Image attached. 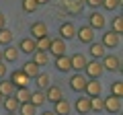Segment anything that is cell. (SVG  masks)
<instances>
[{"label":"cell","instance_id":"obj_9","mask_svg":"<svg viewBox=\"0 0 123 115\" xmlns=\"http://www.w3.org/2000/svg\"><path fill=\"white\" fill-rule=\"evenodd\" d=\"M47 53H51V56H64L66 53V41L62 39H51V43H49V49H47Z\"/></svg>","mask_w":123,"mask_h":115},{"label":"cell","instance_id":"obj_12","mask_svg":"<svg viewBox=\"0 0 123 115\" xmlns=\"http://www.w3.org/2000/svg\"><path fill=\"white\" fill-rule=\"evenodd\" d=\"M105 25H107V21H105V17H103L98 10H94V13L88 17V27H92V29H105Z\"/></svg>","mask_w":123,"mask_h":115},{"label":"cell","instance_id":"obj_29","mask_svg":"<svg viewBox=\"0 0 123 115\" xmlns=\"http://www.w3.org/2000/svg\"><path fill=\"white\" fill-rule=\"evenodd\" d=\"M37 107L31 105V103H21L18 105V115H35Z\"/></svg>","mask_w":123,"mask_h":115},{"label":"cell","instance_id":"obj_33","mask_svg":"<svg viewBox=\"0 0 123 115\" xmlns=\"http://www.w3.org/2000/svg\"><path fill=\"white\" fill-rule=\"evenodd\" d=\"M37 8H39L37 0H23V10L25 13H35Z\"/></svg>","mask_w":123,"mask_h":115},{"label":"cell","instance_id":"obj_13","mask_svg":"<svg viewBox=\"0 0 123 115\" xmlns=\"http://www.w3.org/2000/svg\"><path fill=\"white\" fill-rule=\"evenodd\" d=\"M86 56H82V53H74V56L70 58V66H72V70H76V72H82L84 70V66H86Z\"/></svg>","mask_w":123,"mask_h":115},{"label":"cell","instance_id":"obj_20","mask_svg":"<svg viewBox=\"0 0 123 115\" xmlns=\"http://www.w3.org/2000/svg\"><path fill=\"white\" fill-rule=\"evenodd\" d=\"M14 89H17V86H14L8 78H0V95H2V97H10V95H14Z\"/></svg>","mask_w":123,"mask_h":115},{"label":"cell","instance_id":"obj_27","mask_svg":"<svg viewBox=\"0 0 123 115\" xmlns=\"http://www.w3.org/2000/svg\"><path fill=\"white\" fill-rule=\"evenodd\" d=\"M49 43H51V37H49V35L35 39V47H37V51H47V49H49Z\"/></svg>","mask_w":123,"mask_h":115},{"label":"cell","instance_id":"obj_43","mask_svg":"<svg viewBox=\"0 0 123 115\" xmlns=\"http://www.w3.org/2000/svg\"><path fill=\"white\" fill-rule=\"evenodd\" d=\"M8 115H17V113H8Z\"/></svg>","mask_w":123,"mask_h":115},{"label":"cell","instance_id":"obj_40","mask_svg":"<svg viewBox=\"0 0 123 115\" xmlns=\"http://www.w3.org/2000/svg\"><path fill=\"white\" fill-rule=\"evenodd\" d=\"M41 115H55L53 111H45V113H41Z\"/></svg>","mask_w":123,"mask_h":115},{"label":"cell","instance_id":"obj_24","mask_svg":"<svg viewBox=\"0 0 123 115\" xmlns=\"http://www.w3.org/2000/svg\"><path fill=\"white\" fill-rule=\"evenodd\" d=\"M35 82H37V89H39V90H45V89L49 86L51 80H49V74H47V72H39V74L35 76Z\"/></svg>","mask_w":123,"mask_h":115},{"label":"cell","instance_id":"obj_42","mask_svg":"<svg viewBox=\"0 0 123 115\" xmlns=\"http://www.w3.org/2000/svg\"><path fill=\"white\" fill-rule=\"evenodd\" d=\"M2 99H4V97H2V95H0V105H2Z\"/></svg>","mask_w":123,"mask_h":115},{"label":"cell","instance_id":"obj_38","mask_svg":"<svg viewBox=\"0 0 123 115\" xmlns=\"http://www.w3.org/2000/svg\"><path fill=\"white\" fill-rule=\"evenodd\" d=\"M4 27H6V17L0 13V29H4Z\"/></svg>","mask_w":123,"mask_h":115},{"label":"cell","instance_id":"obj_2","mask_svg":"<svg viewBox=\"0 0 123 115\" xmlns=\"http://www.w3.org/2000/svg\"><path fill=\"white\" fill-rule=\"evenodd\" d=\"M84 72H86L88 78H101V74L105 72V68H103L101 60H92V62H86V66H84Z\"/></svg>","mask_w":123,"mask_h":115},{"label":"cell","instance_id":"obj_17","mask_svg":"<svg viewBox=\"0 0 123 115\" xmlns=\"http://www.w3.org/2000/svg\"><path fill=\"white\" fill-rule=\"evenodd\" d=\"M74 107H76V111H78L80 115L90 113V97H80V99H76Z\"/></svg>","mask_w":123,"mask_h":115},{"label":"cell","instance_id":"obj_39","mask_svg":"<svg viewBox=\"0 0 123 115\" xmlns=\"http://www.w3.org/2000/svg\"><path fill=\"white\" fill-rule=\"evenodd\" d=\"M47 2H49V0H37V4H39V6L41 4H47Z\"/></svg>","mask_w":123,"mask_h":115},{"label":"cell","instance_id":"obj_16","mask_svg":"<svg viewBox=\"0 0 123 115\" xmlns=\"http://www.w3.org/2000/svg\"><path fill=\"white\" fill-rule=\"evenodd\" d=\"M18 51H23V53H33V51H37V47H35V39L33 37H25V39H21V43H18Z\"/></svg>","mask_w":123,"mask_h":115},{"label":"cell","instance_id":"obj_8","mask_svg":"<svg viewBox=\"0 0 123 115\" xmlns=\"http://www.w3.org/2000/svg\"><path fill=\"white\" fill-rule=\"evenodd\" d=\"M8 80L14 84V86H18V89H25L27 84H29L31 78H29L23 70H14V72H10V78H8Z\"/></svg>","mask_w":123,"mask_h":115},{"label":"cell","instance_id":"obj_1","mask_svg":"<svg viewBox=\"0 0 123 115\" xmlns=\"http://www.w3.org/2000/svg\"><path fill=\"white\" fill-rule=\"evenodd\" d=\"M103 109L107 111V113H121V97H113V95H109L107 99H103Z\"/></svg>","mask_w":123,"mask_h":115},{"label":"cell","instance_id":"obj_21","mask_svg":"<svg viewBox=\"0 0 123 115\" xmlns=\"http://www.w3.org/2000/svg\"><path fill=\"white\" fill-rule=\"evenodd\" d=\"M18 49L14 45H6V49H2V62H17Z\"/></svg>","mask_w":123,"mask_h":115},{"label":"cell","instance_id":"obj_32","mask_svg":"<svg viewBox=\"0 0 123 115\" xmlns=\"http://www.w3.org/2000/svg\"><path fill=\"white\" fill-rule=\"evenodd\" d=\"M111 95H113V97H123V82L121 80L111 82Z\"/></svg>","mask_w":123,"mask_h":115},{"label":"cell","instance_id":"obj_31","mask_svg":"<svg viewBox=\"0 0 123 115\" xmlns=\"http://www.w3.org/2000/svg\"><path fill=\"white\" fill-rule=\"evenodd\" d=\"M111 31L119 33V35L123 33V17H115L113 19V23H111Z\"/></svg>","mask_w":123,"mask_h":115},{"label":"cell","instance_id":"obj_23","mask_svg":"<svg viewBox=\"0 0 123 115\" xmlns=\"http://www.w3.org/2000/svg\"><path fill=\"white\" fill-rule=\"evenodd\" d=\"M21 70L25 72V74L29 76V78H35V76L39 74V66H37V64L33 62V60H29V62H25V66H23Z\"/></svg>","mask_w":123,"mask_h":115},{"label":"cell","instance_id":"obj_3","mask_svg":"<svg viewBox=\"0 0 123 115\" xmlns=\"http://www.w3.org/2000/svg\"><path fill=\"white\" fill-rule=\"evenodd\" d=\"M103 68L109 72H121V58L119 56H105L103 58Z\"/></svg>","mask_w":123,"mask_h":115},{"label":"cell","instance_id":"obj_41","mask_svg":"<svg viewBox=\"0 0 123 115\" xmlns=\"http://www.w3.org/2000/svg\"><path fill=\"white\" fill-rule=\"evenodd\" d=\"M0 62H2V49H0Z\"/></svg>","mask_w":123,"mask_h":115},{"label":"cell","instance_id":"obj_36","mask_svg":"<svg viewBox=\"0 0 123 115\" xmlns=\"http://www.w3.org/2000/svg\"><path fill=\"white\" fill-rule=\"evenodd\" d=\"M86 4H88V6H90V8H94V10H97V8H98V6H101V4H103V0H86Z\"/></svg>","mask_w":123,"mask_h":115},{"label":"cell","instance_id":"obj_10","mask_svg":"<svg viewBox=\"0 0 123 115\" xmlns=\"http://www.w3.org/2000/svg\"><path fill=\"white\" fill-rule=\"evenodd\" d=\"M31 35H33V39H39V37L49 35V31H47V25H45L43 21H35L33 25H31Z\"/></svg>","mask_w":123,"mask_h":115},{"label":"cell","instance_id":"obj_30","mask_svg":"<svg viewBox=\"0 0 123 115\" xmlns=\"http://www.w3.org/2000/svg\"><path fill=\"white\" fill-rule=\"evenodd\" d=\"M14 97H17L18 103H29V99H31V90L27 89V86H25V89H18Z\"/></svg>","mask_w":123,"mask_h":115},{"label":"cell","instance_id":"obj_22","mask_svg":"<svg viewBox=\"0 0 123 115\" xmlns=\"http://www.w3.org/2000/svg\"><path fill=\"white\" fill-rule=\"evenodd\" d=\"M53 64H55V68H57L60 72H70V70H72V66H70V58H68L66 53H64V56H57Z\"/></svg>","mask_w":123,"mask_h":115},{"label":"cell","instance_id":"obj_18","mask_svg":"<svg viewBox=\"0 0 123 115\" xmlns=\"http://www.w3.org/2000/svg\"><path fill=\"white\" fill-rule=\"evenodd\" d=\"M90 45V56L94 58V60H103V58L107 56V47L103 43H94V41H92V43H88Z\"/></svg>","mask_w":123,"mask_h":115},{"label":"cell","instance_id":"obj_19","mask_svg":"<svg viewBox=\"0 0 123 115\" xmlns=\"http://www.w3.org/2000/svg\"><path fill=\"white\" fill-rule=\"evenodd\" d=\"M18 105H21V103L17 101V97H14V95H10V97H4V99H2V107H4L8 113H17V111H18Z\"/></svg>","mask_w":123,"mask_h":115},{"label":"cell","instance_id":"obj_25","mask_svg":"<svg viewBox=\"0 0 123 115\" xmlns=\"http://www.w3.org/2000/svg\"><path fill=\"white\" fill-rule=\"evenodd\" d=\"M29 103H31V105H35V107H41L45 103V93H43V90H35V93H31Z\"/></svg>","mask_w":123,"mask_h":115},{"label":"cell","instance_id":"obj_15","mask_svg":"<svg viewBox=\"0 0 123 115\" xmlns=\"http://www.w3.org/2000/svg\"><path fill=\"white\" fill-rule=\"evenodd\" d=\"M60 37L62 39H72V37H76V27H74V23H64V25L60 27Z\"/></svg>","mask_w":123,"mask_h":115},{"label":"cell","instance_id":"obj_14","mask_svg":"<svg viewBox=\"0 0 123 115\" xmlns=\"http://www.w3.org/2000/svg\"><path fill=\"white\" fill-rule=\"evenodd\" d=\"M53 105H55V109H53L55 115H70V111H72V105L68 103V99H64V97H62L60 101H55Z\"/></svg>","mask_w":123,"mask_h":115},{"label":"cell","instance_id":"obj_7","mask_svg":"<svg viewBox=\"0 0 123 115\" xmlns=\"http://www.w3.org/2000/svg\"><path fill=\"white\" fill-rule=\"evenodd\" d=\"M76 37H78L82 43H92L94 41V29L88 25H82L80 29H76Z\"/></svg>","mask_w":123,"mask_h":115},{"label":"cell","instance_id":"obj_26","mask_svg":"<svg viewBox=\"0 0 123 115\" xmlns=\"http://www.w3.org/2000/svg\"><path fill=\"white\" fill-rule=\"evenodd\" d=\"M33 62L37 66H45L49 62V53L47 51H33Z\"/></svg>","mask_w":123,"mask_h":115},{"label":"cell","instance_id":"obj_5","mask_svg":"<svg viewBox=\"0 0 123 115\" xmlns=\"http://www.w3.org/2000/svg\"><path fill=\"white\" fill-rule=\"evenodd\" d=\"M86 80H88V78L82 74V72H76V74H72V78H70V89L76 90V93H84Z\"/></svg>","mask_w":123,"mask_h":115},{"label":"cell","instance_id":"obj_35","mask_svg":"<svg viewBox=\"0 0 123 115\" xmlns=\"http://www.w3.org/2000/svg\"><path fill=\"white\" fill-rule=\"evenodd\" d=\"M103 8H107V10H115V8H119L121 6V0H103Z\"/></svg>","mask_w":123,"mask_h":115},{"label":"cell","instance_id":"obj_6","mask_svg":"<svg viewBox=\"0 0 123 115\" xmlns=\"http://www.w3.org/2000/svg\"><path fill=\"white\" fill-rule=\"evenodd\" d=\"M101 43L105 45L107 49H115L119 43H121V35H119V33H113V31H107V33H103V41Z\"/></svg>","mask_w":123,"mask_h":115},{"label":"cell","instance_id":"obj_34","mask_svg":"<svg viewBox=\"0 0 123 115\" xmlns=\"http://www.w3.org/2000/svg\"><path fill=\"white\" fill-rule=\"evenodd\" d=\"M90 111H103V99L101 97H92L90 99Z\"/></svg>","mask_w":123,"mask_h":115},{"label":"cell","instance_id":"obj_37","mask_svg":"<svg viewBox=\"0 0 123 115\" xmlns=\"http://www.w3.org/2000/svg\"><path fill=\"white\" fill-rule=\"evenodd\" d=\"M6 74H8V68L4 62H0V78H6Z\"/></svg>","mask_w":123,"mask_h":115},{"label":"cell","instance_id":"obj_28","mask_svg":"<svg viewBox=\"0 0 123 115\" xmlns=\"http://www.w3.org/2000/svg\"><path fill=\"white\" fill-rule=\"evenodd\" d=\"M12 31H10V29H0V45H10L12 43Z\"/></svg>","mask_w":123,"mask_h":115},{"label":"cell","instance_id":"obj_11","mask_svg":"<svg viewBox=\"0 0 123 115\" xmlns=\"http://www.w3.org/2000/svg\"><path fill=\"white\" fill-rule=\"evenodd\" d=\"M43 93H45V101H49V103H55V101H60V99L64 97V95H62V89L55 86V84H49Z\"/></svg>","mask_w":123,"mask_h":115},{"label":"cell","instance_id":"obj_4","mask_svg":"<svg viewBox=\"0 0 123 115\" xmlns=\"http://www.w3.org/2000/svg\"><path fill=\"white\" fill-rule=\"evenodd\" d=\"M101 82H98V78H88L86 80V86H84V93H86V97H101Z\"/></svg>","mask_w":123,"mask_h":115}]
</instances>
